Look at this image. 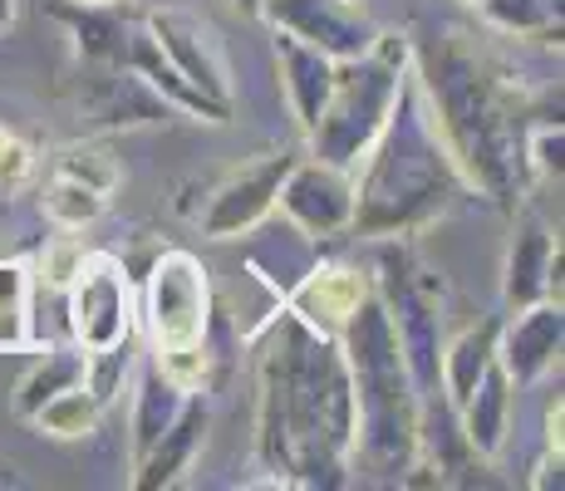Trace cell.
Returning <instances> with one entry per match:
<instances>
[{
	"mask_svg": "<svg viewBox=\"0 0 565 491\" xmlns=\"http://www.w3.org/2000/svg\"><path fill=\"white\" fill-rule=\"evenodd\" d=\"M256 452L286 487H344L354 457V384L334 334L280 305L260 340Z\"/></svg>",
	"mask_w": 565,
	"mask_h": 491,
	"instance_id": "obj_1",
	"label": "cell"
},
{
	"mask_svg": "<svg viewBox=\"0 0 565 491\" xmlns=\"http://www.w3.org/2000/svg\"><path fill=\"white\" fill-rule=\"evenodd\" d=\"M413 89L462 188L512 206L516 134L492 70L462 35H433L413 50Z\"/></svg>",
	"mask_w": 565,
	"mask_h": 491,
	"instance_id": "obj_2",
	"label": "cell"
},
{
	"mask_svg": "<svg viewBox=\"0 0 565 491\" xmlns=\"http://www.w3.org/2000/svg\"><path fill=\"white\" fill-rule=\"evenodd\" d=\"M340 349L354 384V457L350 467H364L374 482H404L418 462V418L423 398L413 388V374L398 354L394 324L374 290L360 300V310L340 324Z\"/></svg>",
	"mask_w": 565,
	"mask_h": 491,
	"instance_id": "obj_3",
	"label": "cell"
},
{
	"mask_svg": "<svg viewBox=\"0 0 565 491\" xmlns=\"http://www.w3.org/2000/svg\"><path fill=\"white\" fill-rule=\"evenodd\" d=\"M458 188H462V178L452 172L438 134L428 128V114H423L413 74H408L388 124L379 128V138L369 143L360 168H354L350 232L374 236V242L379 236H404L413 226L433 222L452 202Z\"/></svg>",
	"mask_w": 565,
	"mask_h": 491,
	"instance_id": "obj_4",
	"label": "cell"
},
{
	"mask_svg": "<svg viewBox=\"0 0 565 491\" xmlns=\"http://www.w3.org/2000/svg\"><path fill=\"white\" fill-rule=\"evenodd\" d=\"M413 74V40L398 30H374V45L354 60L334 64V89L330 104L320 108L310 128V158L330 162V168L354 172L379 128L388 124L398 94H404Z\"/></svg>",
	"mask_w": 565,
	"mask_h": 491,
	"instance_id": "obj_5",
	"label": "cell"
},
{
	"mask_svg": "<svg viewBox=\"0 0 565 491\" xmlns=\"http://www.w3.org/2000/svg\"><path fill=\"white\" fill-rule=\"evenodd\" d=\"M64 320H70V344L84 349V354L134 340L138 300L134 286H128V270L104 250L84 256L70 290H64Z\"/></svg>",
	"mask_w": 565,
	"mask_h": 491,
	"instance_id": "obj_6",
	"label": "cell"
},
{
	"mask_svg": "<svg viewBox=\"0 0 565 491\" xmlns=\"http://www.w3.org/2000/svg\"><path fill=\"white\" fill-rule=\"evenodd\" d=\"M143 324L153 349H182L202 344L206 324H212V286H206V266L192 250H162L148 270L143 286Z\"/></svg>",
	"mask_w": 565,
	"mask_h": 491,
	"instance_id": "obj_7",
	"label": "cell"
},
{
	"mask_svg": "<svg viewBox=\"0 0 565 491\" xmlns=\"http://www.w3.org/2000/svg\"><path fill=\"white\" fill-rule=\"evenodd\" d=\"M290 162H296V152H260L256 162L232 172L222 188L206 196V206L198 216L206 242H242V236L260 232L276 216V192L286 182Z\"/></svg>",
	"mask_w": 565,
	"mask_h": 491,
	"instance_id": "obj_8",
	"label": "cell"
},
{
	"mask_svg": "<svg viewBox=\"0 0 565 491\" xmlns=\"http://www.w3.org/2000/svg\"><path fill=\"white\" fill-rule=\"evenodd\" d=\"M276 206L300 236L330 242L354 222V172L330 168L320 158H296L276 192Z\"/></svg>",
	"mask_w": 565,
	"mask_h": 491,
	"instance_id": "obj_9",
	"label": "cell"
},
{
	"mask_svg": "<svg viewBox=\"0 0 565 491\" xmlns=\"http://www.w3.org/2000/svg\"><path fill=\"white\" fill-rule=\"evenodd\" d=\"M260 20L324 50L330 60H354L374 45V25L360 0H260Z\"/></svg>",
	"mask_w": 565,
	"mask_h": 491,
	"instance_id": "obj_10",
	"label": "cell"
},
{
	"mask_svg": "<svg viewBox=\"0 0 565 491\" xmlns=\"http://www.w3.org/2000/svg\"><path fill=\"white\" fill-rule=\"evenodd\" d=\"M143 30L153 35V45L168 54V64L182 79H192L202 94L232 104V70H226V54L206 20L188 15V10H148Z\"/></svg>",
	"mask_w": 565,
	"mask_h": 491,
	"instance_id": "obj_11",
	"label": "cell"
},
{
	"mask_svg": "<svg viewBox=\"0 0 565 491\" xmlns=\"http://www.w3.org/2000/svg\"><path fill=\"white\" fill-rule=\"evenodd\" d=\"M565 310L556 300H536L512 310V320L497 324V369L512 378V388H531L561 364Z\"/></svg>",
	"mask_w": 565,
	"mask_h": 491,
	"instance_id": "obj_12",
	"label": "cell"
},
{
	"mask_svg": "<svg viewBox=\"0 0 565 491\" xmlns=\"http://www.w3.org/2000/svg\"><path fill=\"white\" fill-rule=\"evenodd\" d=\"M369 290H374V276H364V270L340 266V260H310V270L280 295V305L296 320H306L310 330L340 334V324L360 310V300Z\"/></svg>",
	"mask_w": 565,
	"mask_h": 491,
	"instance_id": "obj_13",
	"label": "cell"
},
{
	"mask_svg": "<svg viewBox=\"0 0 565 491\" xmlns=\"http://www.w3.org/2000/svg\"><path fill=\"white\" fill-rule=\"evenodd\" d=\"M565 256L561 236L541 222L536 212H521V222L512 226L502 260V305L507 310H526V305L546 300L551 295V266Z\"/></svg>",
	"mask_w": 565,
	"mask_h": 491,
	"instance_id": "obj_14",
	"label": "cell"
},
{
	"mask_svg": "<svg viewBox=\"0 0 565 491\" xmlns=\"http://www.w3.org/2000/svg\"><path fill=\"white\" fill-rule=\"evenodd\" d=\"M206 423H212L206 398L202 393H188L178 418H172L168 428L158 433V442L134 462V491H162V487L182 482V472H188L192 457H198L206 442Z\"/></svg>",
	"mask_w": 565,
	"mask_h": 491,
	"instance_id": "obj_15",
	"label": "cell"
},
{
	"mask_svg": "<svg viewBox=\"0 0 565 491\" xmlns=\"http://www.w3.org/2000/svg\"><path fill=\"white\" fill-rule=\"evenodd\" d=\"M124 64H128V70H134L138 79H143L148 89L162 98V104L172 108V114L202 118V124H226V118H232V104H222V98L202 94L192 79H182V74L168 64V54L153 45V35H148V30H134V35H128Z\"/></svg>",
	"mask_w": 565,
	"mask_h": 491,
	"instance_id": "obj_16",
	"label": "cell"
},
{
	"mask_svg": "<svg viewBox=\"0 0 565 491\" xmlns=\"http://www.w3.org/2000/svg\"><path fill=\"white\" fill-rule=\"evenodd\" d=\"M512 378L502 374V369H487L482 384H477L467 398L458 403V433L467 442V452L477 457V462H492V457H502L507 438H512Z\"/></svg>",
	"mask_w": 565,
	"mask_h": 491,
	"instance_id": "obj_17",
	"label": "cell"
},
{
	"mask_svg": "<svg viewBox=\"0 0 565 491\" xmlns=\"http://www.w3.org/2000/svg\"><path fill=\"white\" fill-rule=\"evenodd\" d=\"M334 64H340V60H330L324 50H315V45H306V40L280 35V30H276V74H280V84H286L290 114H296V124L306 128V134L315 128L320 108L330 104Z\"/></svg>",
	"mask_w": 565,
	"mask_h": 491,
	"instance_id": "obj_18",
	"label": "cell"
},
{
	"mask_svg": "<svg viewBox=\"0 0 565 491\" xmlns=\"http://www.w3.org/2000/svg\"><path fill=\"white\" fill-rule=\"evenodd\" d=\"M497 324L502 320H477L452 334V340H443L438 388H443V398H448V408H458L467 393L482 384L487 369L497 364Z\"/></svg>",
	"mask_w": 565,
	"mask_h": 491,
	"instance_id": "obj_19",
	"label": "cell"
},
{
	"mask_svg": "<svg viewBox=\"0 0 565 491\" xmlns=\"http://www.w3.org/2000/svg\"><path fill=\"white\" fill-rule=\"evenodd\" d=\"M54 15L70 25L74 45H79V54H84V64H89V70L124 64L134 25H128L124 15H114V6H74V0H64V6H54Z\"/></svg>",
	"mask_w": 565,
	"mask_h": 491,
	"instance_id": "obj_20",
	"label": "cell"
},
{
	"mask_svg": "<svg viewBox=\"0 0 565 491\" xmlns=\"http://www.w3.org/2000/svg\"><path fill=\"white\" fill-rule=\"evenodd\" d=\"M74 384H84V349H74V344H45L35 364L20 374L15 393H10V408H15V418L30 423L54 398V393L74 388Z\"/></svg>",
	"mask_w": 565,
	"mask_h": 491,
	"instance_id": "obj_21",
	"label": "cell"
},
{
	"mask_svg": "<svg viewBox=\"0 0 565 491\" xmlns=\"http://www.w3.org/2000/svg\"><path fill=\"white\" fill-rule=\"evenodd\" d=\"M182 398H188V393L172 384L158 364L138 369V378H134V418H128V433H134V442H128V447H134V462L158 442V433L178 418Z\"/></svg>",
	"mask_w": 565,
	"mask_h": 491,
	"instance_id": "obj_22",
	"label": "cell"
},
{
	"mask_svg": "<svg viewBox=\"0 0 565 491\" xmlns=\"http://www.w3.org/2000/svg\"><path fill=\"white\" fill-rule=\"evenodd\" d=\"M482 20L512 40L561 45V0H477Z\"/></svg>",
	"mask_w": 565,
	"mask_h": 491,
	"instance_id": "obj_23",
	"label": "cell"
},
{
	"mask_svg": "<svg viewBox=\"0 0 565 491\" xmlns=\"http://www.w3.org/2000/svg\"><path fill=\"white\" fill-rule=\"evenodd\" d=\"M40 206H45V216L60 232H84V226H94L108 212V192L89 188L79 178H64V172H50Z\"/></svg>",
	"mask_w": 565,
	"mask_h": 491,
	"instance_id": "obj_24",
	"label": "cell"
},
{
	"mask_svg": "<svg viewBox=\"0 0 565 491\" xmlns=\"http://www.w3.org/2000/svg\"><path fill=\"white\" fill-rule=\"evenodd\" d=\"M99 418H104L99 398H94L84 384H74V388L54 393V398L30 423H35V428L45 433V438H54V442H79V438H89V433L99 428Z\"/></svg>",
	"mask_w": 565,
	"mask_h": 491,
	"instance_id": "obj_25",
	"label": "cell"
},
{
	"mask_svg": "<svg viewBox=\"0 0 565 491\" xmlns=\"http://www.w3.org/2000/svg\"><path fill=\"white\" fill-rule=\"evenodd\" d=\"M50 172L79 178V182H89V188H99L108 196H114V188H118V162H114V152H108L104 143H70V148H60L50 158Z\"/></svg>",
	"mask_w": 565,
	"mask_h": 491,
	"instance_id": "obj_26",
	"label": "cell"
},
{
	"mask_svg": "<svg viewBox=\"0 0 565 491\" xmlns=\"http://www.w3.org/2000/svg\"><path fill=\"white\" fill-rule=\"evenodd\" d=\"M153 364L182 393H202L206 378H212V354H206V340L202 344H182V349H153Z\"/></svg>",
	"mask_w": 565,
	"mask_h": 491,
	"instance_id": "obj_27",
	"label": "cell"
},
{
	"mask_svg": "<svg viewBox=\"0 0 565 491\" xmlns=\"http://www.w3.org/2000/svg\"><path fill=\"white\" fill-rule=\"evenodd\" d=\"M526 168L536 172L541 182L561 188V168H565V128H561V118H546V124H536L526 134Z\"/></svg>",
	"mask_w": 565,
	"mask_h": 491,
	"instance_id": "obj_28",
	"label": "cell"
},
{
	"mask_svg": "<svg viewBox=\"0 0 565 491\" xmlns=\"http://www.w3.org/2000/svg\"><path fill=\"white\" fill-rule=\"evenodd\" d=\"M35 148L25 143L20 134H10V128H0V196H20L35 182Z\"/></svg>",
	"mask_w": 565,
	"mask_h": 491,
	"instance_id": "obj_29",
	"label": "cell"
},
{
	"mask_svg": "<svg viewBox=\"0 0 565 491\" xmlns=\"http://www.w3.org/2000/svg\"><path fill=\"white\" fill-rule=\"evenodd\" d=\"M84 260V246L70 242V236H60V242H50L45 250H40V266H35V280L50 290H70L74 270H79Z\"/></svg>",
	"mask_w": 565,
	"mask_h": 491,
	"instance_id": "obj_30",
	"label": "cell"
},
{
	"mask_svg": "<svg viewBox=\"0 0 565 491\" xmlns=\"http://www.w3.org/2000/svg\"><path fill=\"white\" fill-rule=\"evenodd\" d=\"M30 290V270L20 260H0V314H20Z\"/></svg>",
	"mask_w": 565,
	"mask_h": 491,
	"instance_id": "obj_31",
	"label": "cell"
},
{
	"mask_svg": "<svg viewBox=\"0 0 565 491\" xmlns=\"http://www.w3.org/2000/svg\"><path fill=\"white\" fill-rule=\"evenodd\" d=\"M531 487H561V452L556 447H546V457H541V467H536V477H531Z\"/></svg>",
	"mask_w": 565,
	"mask_h": 491,
	"instance_id": "obj_32",
	"label": "cell"
},
{
	"mask_svg": "<svg viewBox=\"0 0 565 491\" xmlns=\"http://www.w3.org/2000/svg\"><path fill=\"white\" fill-rule=\"evenodd\" d=\"M546 447H556L561 452V393L551 398V408H546Z\"/></svg>",
	"mask_w": 565,
	"mask_h": 491,
	"instance_id": "obj_33",
	"label": "cell"
},
{
	"mask_svg": "<svg viewBox=\"0 0 565 491\" xmlns=\"http://www.w3.org/2000/svg\"><path fill=\"white\" fill-rule=\"evenodd\" d=\"M15 6H20V0H0V30H6L10 20H15Z\"/></svg>",
	"mask_w": 565,
	"mask_h": 491,
	"instance_id": "obj_34",
	"label": "cell"
},
{
	"mask_svg": "<svg viewBox=\"0 0 565 491\" xmlns=\"http://www.w3.org/2000/svg\"><path fill=\"white\" fill-rule=\"evenodd\" d=\"M236 10H242V15H252V20H260V0H232Z\"/></svg>",
	"mask_w": 565,
	"mask_h": 491,
	"instance_id": "obj_35",
	"label": "cell"
},
{
	"mask_svg": "<svg viewBox=\"0 0 565 491\" xmlns=\"http://www.w3.org/2000/svg\"><path fill=\"white\" fill-rule=\"evenodd\" d=\"M74 6H118V0H74Z\"/></svg>",
	"mask_w": 565,
	"mask_h": 491,
	"instance_id": "obj_36",
	"label": "cell"
},
{
	"mask_svg": "<svg viewBox=\"0 0 565 491\" xmlns=\"http://www.w3.org/2000/svg\"><path fill=\"white\" fill-rule=\"evenodd\" d=\"M467 6H477V0H467Z\"/></svg>",
	"mask_w": 565,
	"mask_h": 491,
	"instance_id": "obj_37",
	"label": "cell"
}]
</instances>
